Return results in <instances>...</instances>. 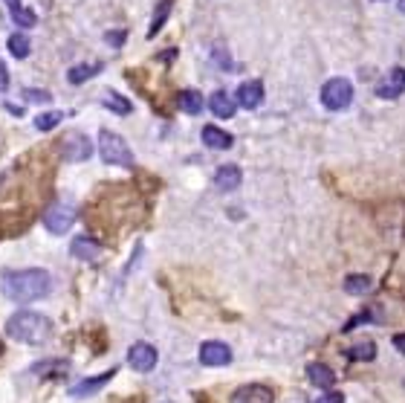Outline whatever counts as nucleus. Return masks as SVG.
<instances>
[{
    "label": "nucleus",
    "mask_w": 405,
    "mask_h": 403,
    "mask_svg": "<svg viewBox=\"0 0 405 403\" xmlns=\"http://www.w3.org/2000/svg\"><path fill=\"white\" fill-rule=\"evenodd\" d=\"M53 290V276L41 267L32 270H9L3 273V293L15 302V305H29L38 302L44 296H50Z\"/></svg>",
    "instance_id": "1"
},
{
    "label": "nucleus",
    "mask_w": 405,
    "mask_h": 403,
    "mask_svg": "<svg viewBox=\"0 0 405 403\" xmlns=\"http://www.w3.org/2000/svg\"><path fill=\"white\" fill-rule=\"evenodd\" d=\"M6 331L12 340H18L24 345H44L53 336V322L35 311H18L15 316H9Z\"/></svg>",
    "instance_id": "2"
},
{
    "label": "nucleus",
    "mask_w": 405,
    "mask_h": 403,
    "mask_svg": "<svg viewBox=\"0 0 405 403\" xmlns=\"http://www.w3.org/2000/svg\"><path fill=\"white\" fill-rule=\"evenodd\" d=\"M99 154L107 166H122V169H134V151H131V145H127L119 134H113V131H105L99 134Z\"/></svg>",
    "instance_id": "3"
},
{
    "label": "nucleus",
    "mask_w": 405,
    "mask_h": 403,
    "mask_svg": "<svg viewBox=\"0 0 405 403\" xmlns=\"http://www.w3.org/2000/svg\"><path fill=\"white\" fill-rule=\"evenodd\" d=\"M350 102H353V85L348 78L336 76L321 87V105L327 110H345Z\"/></svg>",
    "instance_id": "4"
},
{
    "label": "nucleus",
    "mask_w": 405,
    "mask_h": 403,
    "mask_svg": "<svg viewBox=\"0 0 405 403\" xmlns=\"http://www.w3.org/2000/svg\"><path fill=\"white\" fill-rule=\"evenodd\" d=\"M75 223V209L70 203H53L44 212V227L50 230L53 235H64L70 232V227Z\"/></svg>",
    "instance_id": "5"
},
{
    "label": "nucleus",
    "mask_w": 405,
    "mask_h": 403,
    "mask_svg": "<svg viewBox=\"0 0 405 403\" xmlns=\"http://www.w3.org/2000/svg\"><path fill=\"white\" fill-rule=\"evenodd\" d=\"M156 360H159V354H156V348L148 345V343H136V345H131V351H127V366H131L134 372H139V375L154 372V368H156Z\"/></svg>",
    "instance_id": "6"
},
{
    "label": "nucleus",
    "mask_w": 405,
    "mask_h": 403,
    "mask_svg": "<svg viewBox=\"0 0 405 403\" xmlns=\"http://www.w3.org/2000/svg\"><path fill=\"white\" fill-rule=\"evenodd\" d=\"M61 154H64V160H70V163H84L93 154V145L84 134H67L61 142Z\"/></svg>",
    "instance_id": "7"
},
{
    "label": "nucleus",
    "mask_w": 405,
    "mask_h": 403,
    "mask_svg": "<svg viewBox=\"0 0 405 403\" xmlns=\"http://www.w3.org/2000/svg\"><path fill=\"white\" fill-rule=\"evenodd\" d=\"M200 363L208 366V368H220V366H229L232 363V348L226 343H203L200 345Z\"/></svg>",
    "instance_id": "8"
},
{
    "label": "nucleus",
    "mask_w": 405,
    "mask_h": 403,
    "mask_svg": "<svg viewBox=\"0 0 405 403\" xmlns=\"http://www.w3.org/2000/svg\"><path fill=\"white\" fill-rule=\"evenodd\" d=\"M232 403H275V395H272L269 386L249 383V386H240V389L232 395Z\"/></svg>",
    "instance_id": "9"
},
{
    "label": "nucleus",
    "mask_w": 405,
    "mask_h": 403,
    "mask_svg": "<svg viewBox=\"0 0 405 403\" xmlns=\"http://www.w3.org/2000/svg\"><path fill=\"white\" fill-rule=\"evenodd\" d=\"M70 252L75 255L78 261H96L102 255V244L96 238H90V235H78V238H73Z\"/></svg>",
    "instance_id": "10"
},
{
    "label": "nucleus",
    "mask_w": 405,
    "mask_h": 403,
    "mask_svg": "<svg viewBox=\"0 0 405 403\" xmlns=\"http://www.w3.org/2000/svg\"><path fill=\"white\" fill-rule=\"evenodd\" d=\"M261 102H264V85H261V82H243V85L237 87V99H235V105L246 108V110H255Z\"/></svg>",
    "instance_id": "11"
},
{
    "label": "nucleus",
    "mask_w": 405,
    "mask_h": 403,
    "mask_svg": "<svg viewBox=\"0 0 405 403\" xmlns=\"http://www.w3.org/2000/svg\"><path fill=\"white\" fill-rule=\"evenodd\" d=\"M113 375H116V368H110V372H105V375H96V377H90V380H81L78 386H73V389H70V397H90L93 392L105 389Z\"/></svg>",
    "instance_id": "12"
},
{
    "label": "nucleus",
    "mask_w": 405,
    "mask_h": 403,
    "mask_svg": "<svg viewBox=\"0 0 405 403\" xmlns=\"http://www.w3.org/2000/svg\"><path fill=\"white\" fill-rule=\"evenodd\" d=\"M307 377H310V383L318 386V389H333V383H336L333 368L324 366V363H310L307 366Z\"/></svg>",
    "instance_id": "13"
},
{
    "label": "nucleus",
    "mask_w": 405,
    "mask_h": 403,
    "mask_svg": "<svg viewBox=\"0 0 405 403\" xmlns=\"http://www.w3.org/2000/svg\"><path fill=\"white\" fill-rule=\"evenodd\" d=\"M203 142L208 145V148H215V151H226V148H232V134H226L220 131L217 125H206L203 128Z\"/></svg>",
    "instance_id": "14"
},
{
    "label": "nucleus",
    "mask_w": 405,
    "mask_h": 403,
    "mask_svg": "<svg viewBox=\"0 0 405 403\" xmlns=\"http://www.w3.org/2000/svg\"><path fill=\"white\" fill-rule=\"evenodd\" d=\"M208 108H212V114L220 117V119H232L235 110H237L235 99H232V96L226 93V90H217V93L212 96V102H208Z\"/></svg>",
    "instance_id": "15"
},
{
    "label": "nucleus",
    "mask_w": 405,
    "mask_h": 403,
    "mask_svg": "<svg viewBox=\"0 0 405 403\" xmlns=\"http://www.w3.org/2000/svg\"><path fill=\"white\" fill-rule=\"evenodd\" d=\"M240 177H243V174H240L237 166H232V163H229V166H220L217 174H215V186H217L220 191H235V189L240 186Z\"/></svg>",
    "instance_id": "16"
},
{
    "label": "nucleus",
    "mask_w": 405,
    "mask_h": 403,
    "mask_svg": "<svg viewBox=\"0 0 405 403\" xmlns=\"http://www.w3.org/2000/svg\"><path fill=\"white\" fill-rule=\"evenodd\" d=\"M3 3L9 6L12 21L18 24L21 29H29V26H35V24H38V15L32 12V9H26V6H21V0H3Z\"/></svg>",
    "instance_id": "17"
},
{
    "label": "nucleus",
    "mask_w": 405,
    "mask_h": 403,
    "mask_svg": "<svg viewBox=\"0 0 405 403\" xmlns=\"http://www.w3.org/2000/svg\"><path fill=\"white\" fill-rule=\"evenodd\" d=\"M402 85H405V73H402V67H394L391 78H388L385 85H379L377 93L382 96V99H397V96L402 93Z\"/></svg>",
    "instance_id": "18"
},
{
    "label": "nucleus",
    "mask_w": 405,
    "mask_h": 403,
    "mask_svg": "<svg viewBox=\"0 0 405 403\" xmlns=\"http://www.w3.org/2000/svg\"><path fill=\"white\" fill-rule=\"evenodd\" d=\"M99 73H102V64L93 61V64H78V67H73V70L67 73V78H70V85H84L87 78L99 76Z\"/></svg>",
    "instance_id": "19"
},
{
    "label": "nucleus",
    "mask_w": 405,
    "mask_h": 403,
    "mask_svg": "<svg viewBox=\"0 0 405 403\" xmlns=\"http://www.w3.org/2000/svg\"><path fill=\"white\" fill-rule=\"evenodd\" d=\"M171 6H174V0H159V6L154 9V21H151V29H148V38H156L159 35V29L165 26V18H168Z\"/></svg>",
    "instance_id": "20"
},
{
    "label": "nucleus",
    "mask_w": 405,
    "mask_h": 403,
    "mask_svg": "<svg viewBox=\"0 0 405 403\" xmlns=\"http://www.w3.org/2000/svg\"><path fill=\"white\" fill-rule=\"evenodd\" d=\"M203 105H206V102H203V96H200L197 90H183V93H180V108L186 110L188 117H197L200 110H203Z\"/></svg>",
    "instance_id": "21"
},
{
    "label": "nucleus",
    "mask_w": 405,
    "mask_h": 403,
    "mask_svg": "<svg viewBox=\"0 0 405 403\" xmlns=\"http://www.w3.org/2000/svg\"><path fill=\"white\" fill-rule=\"evenodd\" d=\"M102 105L105 108H110V110H116V114L119 117H125V114H131V102H127V99H122V96L116 93V90H105V96H102Z\"/></svg>",
    "instance_id": "22"
},
{
    "label": "nucleus",
    "mask_w": 405,
    "mask_h": 403,
    "mask_svg": "<svg viewBox=\"0 0 405 403\" xmlns=\"http://www.w3.org/2000/svg\"><path fill=\"white\" fill-rule=\"evenodd\" d=\"M370 287H374L370 276H348V282H345V290L350 296H362V293H368Z\"/></svg>",
    "instance_id": "23"
},
{
    "label": "nucleus",
    "mask_w": 405,
    "mask_h": 403,
    "mask_svg": "<svg viewBox=\"0 0 405 403\" xmlns=\"http://www.w3.org/2000/svg\"><path fill=\"white\" fill-rule=\"evenodd\" d=\"M9 53L15 55V58H26L29 55V38L24 35V32H15V35H9Z\"/></svg>",
    "instance_id": "24"
},
{
    "label": "nucleus",
    "mask_w": 405,
    "mask_h": 403,
    "mask_svg": "<svg viewBox=\"0 0 405 403\" xmlns=\"http://www.w3.org/2000/svg\"><path fill=\"white\" fill-rule=\"evenodd\" d=\"M61 119H64V114H58V110H53V114H41V117H35V128L38 131H53Z\"/></svg>",
    "instance_id": "25"
},
{
    "label": "nucleus",
    "mask_w": 405,
    "mask_h": 403,
    "mask_svg": "<svg viewBox=\"0 0 405 403\" xmlns=\"http://www.w3.org/2000/svg\"><path fill=\"white\" fill-rule=\"evenodd\" d=\"M348 354H350L353 360H374L377 345H374V343H359V345H353Z\"/></svg>",
    "instance_id": "26"
},
{
    "label": "nucleus",
    "mask_w": 405,
    "mask_h": 403,
    "mask_svg": "<svg viewBox=\"0 0 405 403\" xmlns=\"http://www.w3.org/2000/svg\"><path fill=\"white\" fill-rule=\"evenodd\" d=\"M64 372L67 368V363H41V366H32V375H41V372Z\"/></svg>",
    "instance_id": "27"
},
{
    "label": "nucleus",
    "mask_w": 405,
    "mask_h": 403,
    "mask_svg": "<svg viewBox=\"0 0 405 403\" xmlns=\"http://www.w3.org/2000/svg\"><path fill=\"white\" fill-rule=\"evenodd\" d=\"M313 403H345V395H342V392H324V395L316 397Z\"/></svg>",
    "instance_id": "28"
},
{
    "label": "nucleus",
    "mask_w": 405,
    "mask_h": 403,
    "mask_svg": "<svg viewBox=\"0 0 405 403\" xmlns=\"http://www.w3.org/2000/svg\"><path fill=\"white\" fill-rule=\"evenodd\" d=\"M24 96L29 102H50V93L46 90H24Z\"/></svg>",
    "instance_id": "29"
},
{
    "label": "nucleus",
    "mask_w": 405,
    "mask_h": 403,
    "mask_svg": "<svg viewBox=\"0 0 405 403\" xmlns=\"http://www.w3.org/2000/svg\"><path fill=\"white\" fill-rule=\"evenodd\" d=\"M125 38H127V32H107V35H105V41H107L110 46H122Z\"/></svg>",
    "instance_id": "30"
},
{
    "label": "nucleus",
    "mask_w": 405,
    "mask_h": 403,
    "mask_svg": "<svg viewBox=\"0 0 405 403\" xmlns=\"http://www.w3.org/2000/svg\"><path fill=\"white\" fill-rule=\"evenodd\" d=\"M9 90V70H6V64L0 61V93Z\"/></svg>",
    "instance_id": "31"
},
{
    "label": "nucleus",
    "mask_w": 405,
    "mask_h": 403,
    "mask_svg": "<svg viewBox=\"0 0 405 403\" xmlns=\"http://www.w3.org/2000/svg\"><path fill=\"white\" fill-rule=\"evenodd\" d=\"M394 345H397L399 351H405V340H402V336H394Z\"/></svg>",
    "instance_id": "32"
}]
</instances>
